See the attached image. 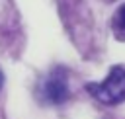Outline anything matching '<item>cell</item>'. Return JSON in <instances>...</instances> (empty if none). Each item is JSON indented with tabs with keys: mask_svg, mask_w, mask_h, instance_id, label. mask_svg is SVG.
I'll return each mask as SVG.
<instances>
[{
	"mask_svg": "<svg viewBox=\"0 0 125 119\" xmlns=\"http://www.w3.org/2000/svg\"><path fill=\"white\" fill-rule=\"evenodd\" d=\"M37 98L47 105H57L68 98V78L62 68L51 70L37 84Z\"/></svg>",
	"mask_w": 125,
	"mask_h": 119,
	"instance_id": "7a4b0ae2",
	"label": "cell"
},
{
	"mask_svg": "<svg viewBox=\"0 0 125 119\" xmlns=\"http://www.w3.org/2000/svg\"><path fill=\"white\" fill-rule=\"evenodd\" d=\"M113 29H115L121 37H125V4H121V6L117 8L115 16H113Z\"/></svg>",
	"mask_w": 125,
	"mask_h": 119,
	"instance_id": "3957f363",
	"label": "cell"
},
{
	"mask_svg": "<svg viewBox=\"0 0 125 119\" xmlns=\"http://www.w3.org/2000/svg\"><path fill=\"white\" fill-rule=\"evenodd\" d=\"M86 90L92 98L105 105H117L125 101V66L115 64L107 72V76L100 82L86 84Z\"/></svg>",
	"mask_w": 125,
	"mask_h": 119,
	"instance_id": "6da1fadb",
	"label": "cell"
},
{
	"mask_svg": "<svg viewBox=\"0 0 125 119\" xmlns=\"http://www.w3.org/2000/svg\"><path fill=\"white\" fill-rule=\"evenodd\" d=\"M2 80H4V76H2V72H0V86H2Z\"/></svg>",
	"mask_w": 125,
	"mask_h": 119,
	"instance_id": "277c9868",
	"label": "cell"
}]
</instances>
